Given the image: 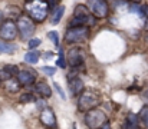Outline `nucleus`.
<instances>
[{
  "instance_id": "4",
  "label": "nucleus",
  "mask_w": 148,
  "mask_h": 129,
  "mask_svg": "<svg viewBox=\"0 0 148 129\" xmlns=\"http://www.w3.org/2000/svg\"><path fill=\"white\" fill-rule=\"evenodd\" d=\"M89 38L88 26H71L65 33V40L68 43H82Z\"/></svg>"
},
{
  "instance_id": "36",
  "label": "nucleus",
  "mask_w": 148,
  "mask_h": 129,
  "mask_svg": "<svg viewBox=\"0 0 148 129\" xmlns=\"http://www.w3.org/2000/svg\"><path fill=\"white\" fill-rule=\"evenodd\" d=\"M0 85H1V81H0Z\"/></svg>"
},
{
  "instance_id": "6",
  "label": "nucleus",
  "mask_w": 148,
  "mask_h": 129,
  "mask_svg": "<svg viewBox=\"0 0 148 129\" xmlns=\"http://www.w3.org/2000/svg\"><path fill=\"white\" fill-rule=\"evenodd\" d=\"M17 29L20 33V38L23 40L30 39L35 33V23L32 22V17H26V16H19L17 19Z\"/></svg>"
},
{
  "instance_id": "8",
  "label": "nucleus",
  "mask_w": 148,
  "mask_h": 129,
  "mask_svg": "<svg viewBox=\"0 0 148 129\" xmlns=\"http://www.w3.org/2000/svg\"><path fill=\"white\" fill-rule=\"evenodd\" d=\"M17 25H14L12 20H6L1 26H0V38L3 40H14V38L17 36Z\"/></svg>"
},
{
  "instance_id": "29",
  "label": "nucleus",
  "mask_w": 148,
  "mask_h": 129,
  "mask_svg": "<svg viewBox=\"0 0 148 129\" xmlns=\"http://www.w3.org/2000/svg\"><path fill=\"white\" fill-rule=\"evenodd\" d=\"M48 1V4H49V9H53L55 6H56V3H58V0H46Z\"/></svg>"
},
{
  "instance_id": "20",
  "label": "nucleus",
  "mask_w": 148,
  "mask_h": 129,
  "mask_svg": "<svg viewBox=\"0 0 148 129\" xmlns=\"http://www.w3.org/2000/svg\"><path fill=\"white\" fill-rule=\"evenodd\" d=\"M19 85H20V83H19V81H17V82H14V79H13V78L7 81V89H9L10 92H16V90L19 89Z\"/></svg>"
},
{
  "instance_id": "31",
  "label": "nucleus",
  "mask_w": 148,
  "mask_h": 129,
  "mask_svg": "<svg viewBox=\"0 0 148 129\" xmlns=\"http://www.w3.org/2000/svg\"><path fill=\"white\" fill-rule=\"evenodd\" d=\"M101 129H111V126H109V124L106 122V124H105V125H103V126H102Z\"/></svg>"
},
{
  "instance_id": "9",
  "label": "nucleus",
  "mask_w": 148,
  "mask_h": 129,
  "mask_svg": "<svg viewBox=\"0 0 148 129\" xmlns=\"http://www.w3.org/2000/svg\"><path fill=\"white\" fill-rule=\"evenodd\" d=\"M84 59H85V52H84L82 47H72L68 52V63L72 68L82 66L84 65Z\"/></svg>"
},
{
  "instance_id": "34",
  "label": "nucleus",
  "mask_w": 148,
  "mask_h": 129,
  "mask_svg": "<svg viewBox=\"0 0 148 129\" xmlns=\"http://www.w3.org/2000/svg\"><path fill=\"white\" fill-rule=\"evenodd\" d=\"M130 1H132V3H140L141 0H130Z\"/></svg>"
},
{
  "instance_id": "17",
  "label": "nucleus",
  "mask_w": 148,
  "mask_h": 129,
  "mask_svg": "<svg viewBox=\"0 0 148 129\" xmlns=\"http://www.w3.org/2000/svg\"><path fill=\"white\" fill-rule=\"evenodd\" d=\"M14 50H16V46L14 44L0 42V52H3V53H13Z\"/></svg>"
},
{
  "instance_id": "32",
  "label": "nucleus",
  "mask_w": 148,
  "mask_h": 129,
  "mask_svg": "<svg viewBox=\"0 0 148 129\" xmlns=\"http://www.w3.org/2000/svg\"><path fill=\"white\" fill-rule=\"evenodd\" d=\"M143 96H144V98H145V99H147V100H148V90H145V92L143 93Z\"/></svg>"
},
{
  "instance_id": "7",
  "label": "nucleus",
  "mask_w": 148,
  "mask_h": 129,
  "mask_svg": "<svg viewBox=\"0 0 148 129\" xmlns=\"http://www.w3.org/2000/svg\"><path fill=\"white\" fill-rule=\"evenodd\" d=\"M88 9L95 17H99V19L106 17L109 13V6L106 0H88Z\"/></svg>"
},
{
  "instance_id": "3",
  "label": "nucleus",
  "mask_w": 148,
  "mask_h": 129,
  "mask_svg": "<svg viewBox=\"0 0 148 129\" xmlns=\"http://www.w3.org/2000/svg\"><path fill=\"white\" fill-rule=\"evenodd\" d=\"M106 122H108L106 115L101 109L94 108L85 113V125L89 129H101Z\"/></svg>"
},
{
  "instance_id": "2",
  "label": "nucleus",
  "mask_w": 148,
  "mask_h": 129,
  "mask_svg": "<svg viewBox=\"0 0 148 129\" xmlns=\"http://www.w3.org/2000/svg\"><path fill=\"white\" fill-rule=\"evenodd\" d=\"M92 26L95 25V16L91 13V10L84 6L78 4L75 12H73V19L71 22V26Z\"/></svg>"
},
{
  "instance_id": "14",
  "label": "nucleus",
  "mask_w": 148,
  "mask_h": 129,
  "mask_svg": "<svg viewBox=\"0 0 148 129\" xmlns=\"http://www.w3.org/2000/svg\"><path fill=\"white\" fill-rule=\"evenodd\" d=\"M138 119H140V116H137L134 113H128L127 122L124 124V129H138Z\"/></svg>"
},
{
  "instance_id": "30",
  "label": "nucleus",
  "mask_w": 148,
  "mask_h": 129,
  "mask_svg": "<svg viewBox=\"0 0 148 129\" xmlns=\"http://www.w3.org/2000/svg\"><path fill=\"white\" fill-rule=\"evenodd\" d=\"M43 57L45 59H52L53 57V52H45L43 53Z\"/></svg>"
},
{
  "instance_id": "21",
  "label": "nucleus",
  "mask_w": 148,
  "mask_h": 129,
  "mask_svg": "<svg viewBox=\"0 0 148 129\" xmlns=\"http://www.w3.org/2000/svg\"><path fill=\"white\" fill-rule=\"evenodd\" d=\"M48 38L53 42V44H55L58 49L60 47V46H59V36H58V32H49V33H48Z\"/></svg>"
},
{
  "instance_id": "35",
  "label": "nucleus",
  "mask_w": 148,
  "mask_h": 129,
  "mask_svg": "<svg viewBox=\"0 0 148 129\" xmlns=\"http://www.w3.org/2000/svg\"><path fill=\"white\" fill-rule=\"evenodd\" d=\"M73 129H76V126H75V125H73Z\"/></svg>"
},
{
  "instance_id": "18",
  "label": "nucleus",
  "mask_w": 148,
  "mask_h": 129,
  "mask_svg": "<svg viewBox=\"0 0 148 129\" xmlns=\"http://www.w3.org/2000/svg\"><path fill=\"white\" fill-rule=\"evenodd\" d=\"M56 66H59L60 69H65L66 68V60H65V55H63V49L62 47H59V57H58Z\"/></svg>"
},
{
  "instance_id": "5",
  "label": "nucleus",
  "mask_w": 148,
  "mask_h": 129,
  "mask_svg": "<svg viewBox=\"0 0 148 129\" xmlns=\"http://www.w3.org/2000/svg\"><path fill=\"white\" fill-rule=\"evenodd\" d=\"M99 103H101V100H99V98L94 92L85 90V92L81 95L79 100H78V109H79L81 112H88V111L94 109L95 106H98Z\"/></svg>"
},
{
  "instance_id": "12",
  "label": "nucleus",
  "mask_w": 148,
  "mask_h": 129,
  "mask_svg": "<svg viewBox=\"0 0 148 129\" xmlns=\"http://www.w3.org/2000/svg\"><path fill=\"white\" fill-rule=\"evenodd\" d=\"M16 78L22 86H30L32 83H35V79H36L35 73H32L30 70H20Z\"/></svg>"
},
{
  "instance_id": "11",
  "label": "nucleus",
  "mask_w": 148,
  "mask_h": 129,
  "mask_svg": "<svg viewBox=\"0 0 148 129\" xmlns=\"http://www.w3.org/2000/svg\"><path fill=\"white\" fill-rule=\"evenodd\" d=\"M69 92H71V95L72 96H78L79 93H82L84 92V82H82V79L81 78H76V76H72V75H69Z\"/></svg>"
},
{
  "instance_id": "16",
  "label": "nucleus",
  "mask_w": 148,
  "mask_h": 129,
  "mask_svg": "<svg viewBox=\"0 0 148 129\" xmlns=\"http://www.w3.org/2000/svg\"><path fill=\"white\" fill-rule=\"evenodd\" d=\"M63 13H65V6H59V7H56L55 12H53V14H52V25H58L59 20L62 19Z\"/></svg>"
},
{
  "instance_id": "10",
  "label": "nucleus",
  "mask_w": 148,
  "mask_h": 129,
  "mask_svg": "<svg viewBox=\"0 0 148 129\" xmlns=\"http://www.w3.org/2000/svg\"><path fill=\"white\" fill-rule=\"evenodd\" d=\"M40 122L50 129H56V116L50 108H43L40 112Z\"/></svg>"
},
{
  "instance_id": "33",
  "label": "nucleus",
  "mask_w": 148,
  "mask_h": 129,
  "mask_svg": "<svg viewBox=\"0 0 148 129\" xmlns=\"http://www.w3.org/2000/svg\"><path fill=\"white\" fill-rule=\"evenodd\" d=\"M1 20H3V12L0 10V22H1Z\"/></svg>"
},
{
  "instance_id": "22",
  "label": "nucleus",
  "mask_w": 148,
  "mask_h": 129,
  "mask_svg": "<svg viewBox=\"0 0 148 129\" xmlns=\"http://www.w3.org/2000/svg\"><path fill=\"white\" fill-rule=\"evenodd\" d=\"M35 100H36V98H35L32 93H25V95H22V96H20V102H23V103L35 102Z\"/></svg>"
},
{
  "instance_id": "24",
  "label": "nucleus",
  "mask_w": 148,
  "mask_h": 129,
  "mask_svg": "<svg viewBox=\"0 0 148 129\" xmlns=\"http://www.w3.org/2000/svg\"><path fill=\"white\" fill-rule=\"evenodd\" d=\"M53 87H55V89H56V92H58V93L60 95V98H62V100H65V99H66V95H65V92H63V89L60 87V85L55 82V83H53Z\"/></svg>"
},
{
  "instance_id": "28",
  "label": "nucleus",
  "mask_w": 148,
  "mask_h": 129,
  "mask_svg": "<svg viewBox=\"0 0 148 129\" xmlns=\"http://www.w3.org/2000/svg\"><path fill=\"white\" fill-rule=\"evenodd\" d=\"M141 14L148 19V4H143L141 6Z\"/></svg>"
},
{
  "instance_id": "26",
  "label": "nucleus",
  "mask_w": 148,
  "mask_h": 129,
  "mask_svg": "<svg viewBox=\"0 0 148 129\" xmlns=\"http://www.w3.org/2000/svg\"><path fill=\"white\" fill-rule=\"evenodd\" d=\"M42 70H43L46 75H49V76H53L55 72H56V69H55V68H50V66H42Z\"/></svg>"
},
{
  "instance_id": "1",
  "label": "nucleus",
  "mask_w": 148,
  "mask_h": 129,
  "mask_svg": "<svg viewBox=\"0 0 148 129\" xmlns=\"http://www.w3.org/2000/svg\"><path fill=\"white\" fill-rule=\"evenodd\" d=\"M25 10L35 22L40 23L46 20L49 13V4L46 0H27L25 4Z\"/></svg>"
},
{
  "instance_id": "19",
  "label": "nucleus",
  "mask_w": 148,
  "mask_h": 129,
  "mask_svg": "<svg viewBox=\"0 0 148 129\" xmlns=\"http://www.w3.org/2000/svg\"><path fill=\"white\" fill-rule=\"evenodd\" d=\"M140 121L148 126V106H144L143 109H141V112H140Z\"/></svg>"
},
{
  "instance_id": "15",
  "label": "nucleus",
  "mask_w": 148,
  "mask_h": 129,
  "mask_svg": "<svg viewBox=\"0 0 148 129\" xmlns=\"http://www.w3.org/2000/svg\"><path fill=\"white\" fill-rule=\"evenodd\" d=\"M40 55L42 53H39L38 50H30V52H27L25 55V62H27V63H38V60L40 59Z\"/></svg>"
},
{
  "instance_id": "25",
  "label": "nucleus",
  "mask_w": 148,
  "mask_h": 129,
  "mask_svg": "<svg viewBox=\"0 0 148 129\" xmlns=\"http://www.w3.org/2000/svg\"><path fill=\"white\" fill-rule=\"evenodd\" d=\"M40 43H42L40 39H30L29 43H27V46H29V49H35V47H38Z\"/></svg>"
},
{
  "instance_id": "13",
  "label": "nucleus",
  "mask_w": 148,
  "mask_h": 129,
  "mask_svg": "<svg viewBox=\"0 0 148 129\" xmlns=\"http://www.w3.org/2000/svg\"><path fill=\"white\" fill-rule=\"evenodd\" d=\"M35 89H36L38 95H40L42 98H50L52 96V89H50V86L46 82H38Z\"/></svg>"
},
{
  "instance_id": "27",
  "label": "nucleus",
  "mask_w": 148,
  "mask_h": 129,
  "mask_svg": "<svg viewBox=\"0 0 148 129\" xmlns=\"http://www.w3.org/2000/svg\"><path fill=\"white\" fill-rule=\"evenodd\" d=\"M6 69H7V70H9V72L12 73V76H14V75L17 76V73L20 72V70L17 69V66H12V65H9V66H6Z\"/></svg>"
},
{
  "instance_id": "23",
  "label": "nucleus",
  "mask_w": 148,
  "mask_h": 129,
  "mask_svg": "<svg viewBox=\"0 0 148 129\" xmlns=\"http://www.w3.org/2000/svg\"><path fill=\"white\" fill-rule=\"evenodd\" d=\"M13 76H12V73L4 68V69H0V81H9V79H12Z\"/></svg>"
}]
</instances>
